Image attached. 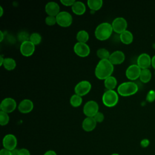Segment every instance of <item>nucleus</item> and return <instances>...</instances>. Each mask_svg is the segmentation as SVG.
<instances>
[{"mask_svg":"<svg viewBox=\"0 0 155 155\" xmlns=\"http://www.w3.org/2000/svg\"><path fill=\"white\" fill-rule=\"evenodd\" d=\"M0 155H12V152L8 150L2 148L0 151Z\"/></svg>","mask_w":155,"mask_h":155,"instance_id":"37","label":"nucleus"},{"mask_svg":"<svg viewBox=\"0 0 155 155\" xmlns=\"http://www.w3.org/2000/svg\"><path fill=\"white\" fill-rule=\"evenodd\" d=\"M3 13H4L3 8H2V6H0V16H2L3 15Z\"/></svg>","mask_w":155,"mask_h":155,"instance_id":"43","label":"nucleus"},{"mask_svg":"<svg viewBox=\"0 0 155 155\" xmlns=\"http://www.w3.org/2000/svg\"><path fill=\"white\" fill-rule=\"evenodd\" d=\"M10 118L8 113L2 111H0V124L2 126L7 125L9 122Z\"/></svg>","mask_w":155,"mask_h":155,"instance_id":"29","label":"nucleus"},{"mask_svg":"<svg viewBox=\"0 0 155 155\" xmlns=\"http://www.w3.org/2000/svg\"><path fill=\"white\" fill-rule=\"evenodd\" d=\"M120 41L124 44H130L133 41V35L132 33L128 30H125L119 35Z\"/></svg>","mask_w":155,"mask_h":155,"instance_id":"20","label":"nucleus"},{"mask_svg":"<svg viewBox=\"0 0 155 155\" xmlns=\"http://www.w3.org/2000/svg\"><path fill=\"white\" fill-rule=\"evenodd\" d=\"M44 155H57L56 153L53 151V150H48V151H47L44 154Z\"/></svg>","mask_w":155,"mask_h":155,"instance_id":"38","label":"nucleus"},{"mask_svg":"<svg viewBox=\"0 0 155 155\" xmlns=\"http://www.w3.org/2000/svg\"><path fill=\"white\" fill-rule=\"evenodd\" d=\"M18 108L19 112L21 113H28L31 112L33 109V103L30 99H23L20 102L18 106Z\"/></svg>","mask_w":155,"mask_h":155,"instance_id":"16","label":"nucleus"},{"mask_svg":"<svg viewBox=\"0 0 155 155\" xmlns=\"http://www.w3.org/2000/svg\"><path fill=\"white\" fill-rule=\"evenodd\" d=\"M111 26L114 32L120 34L127 30V22L125 18L122 17H117L113 21Z\"/></svg>","mask_w":155,"mask_h":155,"instance_id":"8","label":"nucleus"},{"mask_svg":"<svg viewBox=\"0 0 155 155\" xmlns=\"http://www.w3.org/2000/svg\"><path fill=\"white\" fill-rule=\"evenodd\" d=\"M125 54L123 51L120 50H116L110 54L108 60L110 62L114 65H119L122 64L125 60Z\"/></svg>","mask_w":155,"mask_h":155,"instance_id":"15","label":"nucleus"},{"mask_svg":"<svg viewBox=\"0 0 155 155\" xmlns=\"http://www.w3.org/2000/svg\"><path fill=\"white\" fill-rule=\"evenodd\" d=\"M151 64V58L150 55L146 53H141L137 59V65L141 69L148 68Z\"/></svg>","mask_w":155,"mask_h":155,"instance_id":"14","label":"nucleus"},{"mask_svg":"<svg viewBox=\"0 0 155 155\" xmlns=\"http://www.w3.org/2000/svg\"><path fill=\"white\" fill-rule=\"evenodd\" d=\"M45 24H46L47 25H48V26L54 25L55 24L57 23L56 16H47L45 18Z\"/></svg>","mask_w":155,"mask_h":155,"instance_id":"31","label":"nucleus"},{"mask_svg":"<svg viewBox=\"0 0 155 155\" xmlns=\"http://www.w3.org/2000/svg\"><path fill=\"white\" fill-rule=\"evenodd\" d=\"M89 39L88 33L85 30H80L76 35V39L79 42L86 43Z\"/></svg>","mask_w":155,"mask_h":155,"instance_id":"25","label":"nucleus"},{"mask_svg":"<svg viewBox=\"0 0 155 155\" xmlns=\"http://www.w3.org/2000/svg\"><path fill=\"white\" fill-rule=\"evenodd\" d=\"M117 85V80L114 76H110L104 80V86L108 90H114Z\"/></svg>","mask_w":155,"mask_h":155,"instance_id":"21","label":"nucleus"},{"mask_svg":"<svg viewBox=\"0 0 155 155\" xmlns=\"http://www.w3.org/2000/svg\"><path fill=\"white\" fill-rule=\"evenodd\" d=\"M45 10L48 16H56L60 12V7L58 3L51 1L47 3L45 7Z\"/></svg>","mask_w":155,"mask_h":155,"instance_id":"17","label":"nucleus"},{"mask_svg":"<svg viewBox=\"0 0 155 155\" xmlns=\"http://www.w3.org/2000/svg\"><path fill=\"white\" fill-rule=\"evenodd\" d=\"M117 91L122 96H129L134 94L138 91V86L132 81L124 82L118 86Z\"/></svg>","mask_w":155,"mask_h":155,"instance_id":"3","label":"nucleus"},{"mask_svg":"<svg viewBox=\"0 0 155 155\" xmlns=\"http://www.w3.org/2000/svg\"><path fill=\"white\" fill-rule=\"evenodd\" d=\"M102 100L103 104L108 107H113L115 106L119 101L118 93L113 90H107L105 91L102 97Z\"/></svg>","mask_w":155,"mask_h":155,"instance_id":"4","label":"nucleus"},{"mask_svg":"<svg viewBox=\"0 0 155 155\" xmlns=\"http://www.w3.org/2000/svg\"><path fill=\"white\" fill-rule=\"evenodd\" d=\"M74 0H61V3L65 6H72L75 2Z\"/></svg>","mask_w":155,"mask_h":155,"instance_id":"34","label":"nucleus"},{"mask_svg":"<svg viewBox=\"0 0 155 155\" xmlns=\"http://www.w3.org/2000/svg\"><path fill=\"white\" fill-rule=\"evenodd\" d=\"M4 58L2 56V55H1L0 56V65L2 66L3 65V63H4Z\"/></svg>","mask_w":155,"mask_h":155,"instance_id":"41","label":"nucleus"},{"mask_svg":"<svg viewBox=\"0 0 155 155\" xmlns=\"http://www.w3.org/2000/svg\"><path fill=\"white\" fill-rule=\"evenodd\" d=\"M18 155H30V153L27 148H21L19 150Z\"/></svg>","mask_w":155,"mask_h":155,"instance_id":"36","label":"nucleus"},{"mask_svg":"<svg viewBox=\"0 0 155 155\" xmlns=\"http://www.w3.org/2000/svg\"><path fill=\"white\" fill-rule=\"evenodd\" d=\"M151 65L154 68H155V55L151 58Z\"/></svg>","mask_w":155,"mask_h":155,"instance_id":"39","label":"nucleus"},{"mask_svg":"<svg viewBox=\"0 0 155 155\" xmlns=\"http://www.w3.org/2000/svg\"><path fill=\"white\" fill-rule=\"evenodd\" d=\"M16 102L12 97H6L4 99L0 105L1 111L8 114L12 113L16 109Z\"/></svg>","mask_w":155,"mask_h":155,"instance_id":"7","label":"nucleus"},{"mask_svg":"<svg viewBox=\"0 0 155 155\" xmlns=\"http://www.w3.org/2000/svg\"><path fill=\"white\" fill-rule=\"evenodd\" d=\"M2 145L4 148L10 151L16 149L17 146V139L16 136L12 134H6L2 139Z\"/></svg>","mask_w":155,"mask_h":155,"instance_id":"11","label":"nucleus"},{"mask_svg":"<svg viewBox=\"0 0 155 155\" xmlns=\"http://www.w3.org/2000/svg\"><path fill=\"white\" fill-rule=\"evenodd\" d=\"M111 155H119V154H117V153H113V154H111Z\"/></svg>","mask_w":155,"mask_h":155,"instance_id":"44","label":"nucleus"},{"mask_svg":"<svg viewBox=\"0 0 155 155\" xmlns=\"http://www.w3.org/2000/svg\"><path fill=\"white\" fill-rule=\"evenodd\" d=\"M140 145L142 148H147L150 145V140L148 139H143L141 140Z\"/></svg>","mask_w":155,"mask_h":155,"instance_id":"35","label":"nucleus"},{"mask_svg":"<svg viewBox=\"0 0 155 155\" xmlns=\"http://www.w3.org/2000/svg\"><path fill=\"white\" fill-rule=\"evenodd\" d=\"M82 102V98L81 96L74 94L72 95L70 99V103L71 105L73 107H79Z\"/></svg>","mask_w":155,"mask_h":155,"instance_id":"26","label":"nucleus"},{"mask_svg":"<svg viewBox=\"0 0 155 155\" xmlns=\"http://www.w3.org/2000/svg\"><path fill=\"white\" fill-rule=\"evenodd\" d=\"M146 99L149 102H152L155 100V91L154 90H150L147 94Z\"/></svg>","mask_w":155,"mask_h":155,"instance_id":"32","label":"nucleus"},{"mask_svg":"<svg viewBox=\"0 0 155 155\" xmlns=\"http://www.w3.org/2000/svg\"><path fill=\"white\" fill-rule=\"evenodd\" d=\"M97 122L93 117H87L84 119L82 124V127L83 130L87 132L93 131L96 127Z\"/></svg>","mask_w":155,"mask_h":155,"instance_id":"18","label":"nucleus"},{"mask_svg":"<svg viewBox=\"0 0 155 155\" xmlns=\"http://www.w3.org/2000/svg\"><path fill=\"white\" fill-rule=\"evenodd\" d=\"M140 80L143 83L148 82L151 78V73L148 68L142 69L139 76Z\"/></svg>","mask_w":155,"mask_h":155,"instance_id":"24","label":"nucleus"},{"mask_svg":"<svg viewBox=\"0 0 155 155\" xmlns=\"http://www.w3.org/2000/svg\"><path fill=\"white\" fill-rule=\"evenodd\" d=\"M2 65L4 66L5 69L10 71L15 68L16 66V63L14 59L12 58H5L4 59V61Z\"/></svg>","mask_w":155,"mask_h":155,"instance_id":"23","label":"nucleus"},{"mask_svg":"<svg viewBox=\"0 0 155 155\" xmlns=\"http://www.w3.org/2000/svg\"><path fill=\"white\" fill-rule=\"evenodd\" d=\"M0 35H1V38H0V42H2L4 39V34L2 31H0Z\"/></svg>","mask_w":155,"mask_h":155,"instance_id":"42","label":"nucleus"},{"mask_svg":"<svg viewBox=\"0 0 155 155\" xmlns=\"http://www.w3.org/2000/svg\"><path fill=\"white\" fill-rule=\"evenodd\" d=\"M91 88V85L88 81H82L78 82L74 87L75 94L83 96L88 94Z\"/></svg>","mask_w":155,"mask_h":155,"instance_id":"9","label":"nucleus"},{"mask_svg":"<svg viewBox=\"0 0 155 155\" xmlns=\"http://www.w3.org/2000/svg\"><path fill=\"white\" fill-rule=\"evenodd\" d=\"M103 1L102 0H88L87 5L90 9L92 11L99 10L102 6Z\"/></svg>","mask_w":155,"mask_h":155,"instance_id":"22","label":"nucleus"},{"mask_svg":"<svg viewBox=\"0 0 155 155\" xmlns=\"http://www.w3.org/2000/svg\"><path fill=\"white\" fill-rule=\"evenodd\" d=\"M57 24L62 27H67L71 25L73 22L71 15L65 11L60 12L56 16Z\"/></svg>","mask_w":155,"mask_h":155,"instance_id":"5","label":"nucleus"},{"mask_svg":"<svg viewBox=\"0 0 155 155\" xmlns=\"http://www.w3.org/2000/svg\"><path fill=\"white\" fill-rule=\"evenodd\" d=\"M83 112L87 117H93L99 112L98 104L94 101H88L84 105Z\"/></svg>","mask_w":155,"mask_h":155,"instance_id":"6","label":"nucleus"},{"mask_svg":"<svg viewBox=\"0 0 155 155\" xmlns=\"http://www.w3.org/2000/svg\"><path fill=\"white\" fill-rule=\"evenodd\" d=\"M29 38H30L29 34L25 31H21L18 35V39L21 43L27 41H29Z\"/></svg>","mask_w":155,"mask_h":155,"instance_id":"30","label":"nucleus"},{"mask_svg":"<svg viewBox=\"0 0 155 155\" xmlns=\"http://www.w3.org/2000/svg\"><path fill=\"white\" fill-rule=\"evenodd\" d=\"M113 70L114 65L108 59H101L95 68L94 74L97 79L105 80L111 76Z\"/></svg>","mask_w":155,"mask_h":155,"instance_id":"1","label":"nucleus"},{"mask_svg":"<svg viewBox=\"0 0 155 155\" xmlns=\"http://www.w3.org/2000/svg\"><path fill=\"white\" fill-rule=\"evenodd\" d=\"M29 41L35 45H36L41 43L42 41V37L38 33H33L30 35Z\"/></svg>","mask_w":155,"mask_h":155,"instance_id":"28","label":"nucleus"},{"mask_svg":"<svg viewBox=\"0 0 155 155\" xmlns=\"http://www.w3.org/2000/svg\"><path fill=\"white\" fill-rule=\"evenodd\" d=\"M19 50L23 56L28 57L34 53L35 50V45L30 41H27L21 44Z\"/></svg>","mask_w":155,"mask_h":155,"instance_id":"13","label":"nucleus"},{"mask_svg":"<svg viewBox=\"0 0 155 155\" xmlns=\"http://www.w3.org/2000/svg\"><path fill=\"white\" fill-rule=\"evenodd\" d=\"M141 68L137 64H131L128 67L125 71V75L128 79L134 81L140 76Z\"/></svg>","mask_w":155,"mask_h":155,"instance_id":"12","label":"nucleus"},{"mask_svg":"<svg viewBox=\"0 0 155 155\" xmlns=\"http://www.w3.org/2000/svg\"><path fill=\"white\" fill-rule=\"evenodd\" d=\"M73 50L78 56L84 58L89 55L90 53V48L86 43L76 42L73 47Z\"/></svg>","mask_w":155,"mask_h":155,"instance_id":"10","label":"nucleus"},{"mask_svg":"<svg viewBox=\"0 0 155 155\" xmlns=\"http://www.w3.org/2000/svg\"><path fill=\"white\" fill-rule=\"evenodd\" d=\"M72 12L77 15H83L86 10L85 5L81 1H75L71 6Z\"/></svg>","mask_w":155,"mask_h":155,"instance_id":"19","label":"nucleus"},{"mask_svg":"<svg viewBox=\"0 0 155 155\" xmlns=\"http://www.w3.org/2000/svg\"><path fill=\"white\" fill-rule=\"evenodd\" d=\"M96 55L100 59V60H101V59H108V58L110 56V53L108 51V50H107L106 48H99L97 50Z\"/></svg>","mask_w":155,"mask_h":155,"instance_id":"27","label":"nucleus"},{"mask_svg":"<svg viewBox=\"0 0 155 155\" xmlns=\"http://www.w3.org/2000/svg\"><path fill=\"white\" fill-rule=\"evenodd\" d=\"M93 118L94 119V120H96V122L97 123H101V122H103V120L104 119V115L102 113L99 111L95 114V116L93 117Z\"/></svg>","mask_w":155,"mask_h":155,"instance_id":"33","label":"nucleus"},{"mask_svg":"<svg viewBox=\"0 0 155 155\" xmlns=\"http://www.w3.org/2000/svg\"><path fill=\"white\" fill-rule=\"evenodd\" d=\"M111 24L108 22H102L99 24L96 28L94 35L97 39L99 41H105L108 39L113 33Z\"/></svg>","mask_w":155,"mask_h":155,"instance_id":"2","label":"nucleus"},{"mask_svg":"<svg viewBox=\"0 0 155 155\" xmlns=\"http://www.w3.org/2000/svg\"><path fill=\"white\" fill-rule=\"evenodd\" d=\"M18 151H19V150H18L16 148L11 151L12 155H18Z\"/></svg>","mask_w":155,"mask_h":155,"instance_id":"40","label":"nucleus"}]
</instances>
